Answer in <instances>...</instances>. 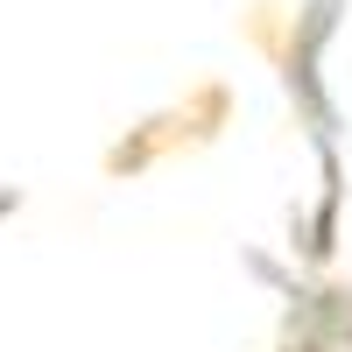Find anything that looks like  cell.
Listing matches in <instances>:
<instances>
[{"label":"cell","mask_w":352,"mask_h":352,"mask_svg":"<svg viewBox=\"0 0 352 352\" xmlns=\"http://www.w3.org/2000/svg\"><path fill=\"white\" fill-rule=\"evenodd\" d=\"M345 8L352 0H254L240 14V36L261 50V64L275 71L289 120H296V134L317 155V204L289 219V254H296V268H331L338 219H345V162H338L345 113H338L331 71H324V56H331L338 28H345Z\"/></svg>","instance_id":"obj_1"},{"label":"cell","mask_w":352,"mask_h":352,"mask_svg":"<svg viewBox=\"0 0 352 352\" xmlns=\"http://www.w3.org/2000/svg\"><path fill=\"white\" fill-rule=\"evenodd\" d=\"M232 85L226 78H197L190 92H176L169 106H155L148 120H134L113 148L99 155V169L113 176V184H134V176H155V169H169V162H184V155H197V148H212V141L232 127Z\"/></svg>","instance_id":"obj_2"},{"label":"cell","mask_w":352,"mask_h":352,"mask_svg":"<svg viewBox=\"0 0 352 352\" xmlns=\"http://www.w3.org/2000/svg\"><path fill=\"white\" fill-rule=\"evenodd\" d=\"M254 275L275 282V338L268 352H352V282L331 268H268V261H247Z\"/></svg>","instance_id":"obj_3"},{"label":"cell","mask_w":352,"mask_h":352,"mask_svg":"<svg viewBox=\"0 0 352 352\" xmlns=\"http://www.w3.org/2000/svg\"><path fill=\"white\" fill-rule=\"evenodd\" d=\"M8 212H21V190H0V219H8Z\"/></svg>","instance_id":"obj_4"}]
</instances>
